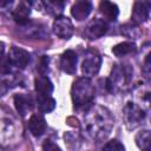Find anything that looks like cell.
I'll return each instance as SVG.
<instances>
[{
  "instance_id": "obj_3",
  "label": "cell",
  "mask_w": 151,
  "mask_h": 151,
  "mask_svg": "<svg viewBox=\"0 0 151 151\" xmlns=\"http://www.w3.org/2000/svg\"><path fill=\"white\" fill-rule=\"evenodd\" d=\"M131 78V70L124 65H116L111 72V77L106 79V88L109 92L117 91L126 85Z\"/></svg>"
},
{
  "instance_id": "obj_20",
  "label": "cell",
  "mask_w": 151,
  "mask_h": 151,
  "mask_svg": "<svg viewBox=\"0 0 151 151\" xmlns=\"http://www.w3.org/2000/svg\"><path fill=\"white\" fill-rule=\"evenodd\" d=\"M11 70V65L8 63L7 57H5V44L0 41V76L8 74Z\"/></svg>"
},
{
  "instance_id": "obj_12",
  "label": "cell",
  "mask_w": 151,
  "mask_h": 151,
  "mask_svg": "<svg viewBox=\"0 0 151 151\" xmlns=\"http://www.w3.org/2000/svg\"><path fill=\"white\" fill-rule=\"evenodd\" d=\"M14 105L17 111L19 112L20 116L25 117L28 112L32 111L33 109V100L28 94H15L14 96Z\"/></svg>"
},
{
  "instance_id": "obj_26",
  "label": "cell",
  "mask_w": 151,
  "mask_h": 151,
  "mask_svg": "<svg viewBox=\"0 0 151 151\" xmlns=\"http://www.w3.org/2000/svg\"><path fill=\"white\" fill-rule=\"evenodd\" d=\"M144 72L146 74H149L150 72V55L147 54L146 55V59H145V65H144Z\"/></svg>"
},
{
  "instance_id": "obj_6",
  "label": "cell",
  "mask_w": 151,
  "mask_h": 151,
  "mask_svg": "<svg viewBox=\"0 0 151 151\" xmlns=\"http://www.w3.org/2000/svg\"><path fill=\"white\" fill-rule=\"evenodd\" d=\"M107 29H109V25L104 19L94 18L85 27V35H86V38H88L91 40L98 39L100 37H103L107 32Z\"/></svg>"
},
{
  "instance_id": "obj_1",
  "label": "cell",
  "mask_w": 151,
  "mask_h": 151,
  "mask_svg": "<svg viewBox=\"0 0 151 151\" xmlns=\"http://www.w3.org/2000/svg\"><path fill=\"white\" fill-rule=\"evenodd\" d=\"M113 123L114 119L111 112L103 106H93L85 117V129L88 136L98 142L110 134Z\"/></svg>"
},
{
  "instance_id": "obj_24",
  "label": "cell",
  "mask_w": 151,
  "mask_h": 151,
  "mask_svg": "<svg viewBox=\"0 0 151 151\" xmlns=\"http://www.w3.org/2000/svg\"><path fill=\"white\" fill-rule=\"evenodd\" d=\"M42 151H61V149L55 143H53L52 140L47 139L42 144Z\"/></svg>"
},
{
  "instance_id": "obj_9",
  "label": "cell",
  "mask_w": 151,
  "mask_h": 151,
  "mask_svg": "<svg viewBox=\"0 0 151 151\" xmlns=\"http://www.w3.org/2000/svg\"><path fill=\"white\" fill-rule=\"evenodd\" d=\"M77 61L78 58L76 52L72 50H66L60 57V68L66 73L73 74L77 71Z\"/></svg>"
},
{
  "instance_id": "obj_18",
  "label": "cell",
  "mask_w": 151,
  "mask_h": 151,
  "mask_svg": "<svg viewBox=\"0 0 151 151\" xmlns=\"http://www.w3.org/2000/svg\"><path fill=\"white\" fill-rule=\"evenodd\" d=\"M37 104L39 110L44 113H48L55 107V100L51 96H37Z\"/></svg>"
},
{
  "instance_id": "obj_19",
  "label": "cell",
  "mask_w": 151,
  "mask_h": 151,
  "mask_svg": "<svg viewBox=\"0 0 151 151\" xmlns=\"http://www.w3.org/2000/svg\"><path fill=\"white\" fill-rule=\"evenodd\" d=\"M136 143L143 151H150V143H151L150 131L144 130V131L139 132L136 137Z\"/></svg>"
},
{
  "instance_id": "obj_23",
  "label": "cell",
  "mask_w": 151,
  "mask_h": 151,
  "mask_svg": "<svg viewBox=\"0 0 151 151\" xmlns=\"http://www.w3.org/2000/svg\"><path fill=\"white\" fill-rule=\"evenodd\" d=\"M103 151H125V147L119 140L113 139V140L107 142L103 146Z\"/></svg>"
},
{
  "instance_id": "obj_7",
  "label": "cell",
  "mask_w": 151,
  "mask_h": 151,
  "mask_svg": "<svg viewBox=\"0 0 151 151\" xmlns=\"http://www.w3.org/2000/svg\"><path fill=\"white\" fill-rule=\"evenodd\" d=\"M7 59H8V63L11 66L22 70L27 66V64L29 61V54L27 51H25L20 47L13 46V47H11V50L8 52Z\"/></svg>"
},
{
  "instance_id": "obj_15",
  "label": "cell",
  "mask_w": 151,
  "mask_h": 151,
  "mask_svg": "<svg viewBox=\"0 0 151 151\" xmlns=\"http://www.w3.org/2000/svg\"><path fill=\"white\" fill-rule=\"evenodd\" d=\"M29 14H31V8H29V6H28L26 2H20V4L17 6V8L13 11V13H12L14 20H15L20 26L26 25V24L29 21V20H28Z\"/></svg>"
},
{
  "instance_id": "obj_14",
  "label": "cell",
  "mask_w": 151,
  "mask_h": 151,
  "mask_svg": "<svg viewBox=\"0 0 151 151\" xmlns=\"http://www.w3.org/2000/svg\"><path fill=\"white\" fill-rule=\"evenodd\" d=\"M37 96H51L53 92V84L46 76H39L34 80Z\"/></svg>"
},
{
  "instance_id": "obj_10",
  "label": "cell",
  "mask_w": 151,
  "mask_h": 151,
  "mask_svg": "<svg viewBox=\"0 0 151 151\" xmlns=\"http://www.w3.org/2000/svg\"><path fill=\"white\" fill-rule=\"evenodd\" d=\"M125 117L129 124L132 125V127H134L136 125H138V123L144 118L145 112L143 109H140L139 106H137L133 103H130L125 106Z\"/></svg>"
},
{
  "instance_id": "obj_21",
  "label": "cell",
  "mask_w": 151,
  "mask_h": 151,
  "mask_svg": "<svg viewBox=\"0 0 151 151\" xmlns=\"http://www.w3.org/2000/svg\"><path fill=\"white\" fill-rule=\"evenodd\" d=\"M40 25H37V24H31L29 21L26 24V25H22L24 27V31H25V34L26 37H33V38H38V37H41L42 34V28H39Z\"/></svg>"
},
{
  "instance_id": "obj_17",
  "label": "cell",
  "mask_w": 151,
  "mask_h": 151,
  "mask_svg": "<svg viewBox=\"0 0 151 151\" xmlns=\"http://www.w3.org/2000/svg\"><path fill=\"white\" fill-rule=\"evenodd\" d=\"M136 51H137V46L134 42H131V41H124V42H120L112 47L113 54L119 58L133 54V53H136Z\"/></svg>"
},
{
  "instance_id": "obj_16",
  "label": "cell",
  "mask_w": 151,
  "mask_h": 151,
  "mask_svg": "<svg viewBox=\"0 0 151 151\" xmlns=\"http://www.w3.org/2000/svg\"><path fill=\"white\" fill-rule=\"evenodd\" d=\"M99 11L107 20H111V21L116 20L119 14L118 6L116 4L111 2V1H106V0L99 2Z\"/></svg>"
},
{
  "instance_id": "obj_5",
  "label": "cell",
  "mask_w": 151,
  "mask_h": 151,
  "mask_svg": "<svg viewBox=\"0 0 151 151\" xmlns=\"http://www.w3.org/2000/svg\"><path fill=\"white\" fill-rule=\"evenodd\" d=\"M52 28L54 34L61 39H70L74 31L72 21L67 17H63V15L55 18Z\"/></svg>"
},
{
  "instance_id": "obj_13",
  "label": "cell",
  "mask_w": 151,
  "mask_h": 151,
  "mask_svg": "<svg viewBox=\"0 0 151 151\" xmlns=\"http://www.w3.org/2000/svg\"><path fill=\"white\" fill-rule=\"evenodd\" d=\"M46 127H47L46 120L39 113H34L28 120V129L31 133L35 137H40L41 134H44V132L46 131Z\"/></svg>"
},
{
  "instance_id": "obj_25",
  "label": "cell",
  "mask_w": 151,
  "mask_h": 151,
  "mask_svg": "<svg viewBox=\"0 0 151 151\" xmlns=\"http://www.w3.org/2000/svg\"><path fill=\"white\" fill-rule=\"evenodd\" d=\"M47 68H48V58L44 55V57L40 59V63H39L38 70H39V72H40V73H42V76H44V73L47 71Z\"/></svg>"
},
{
  "instance_id": "obj_8",
  "label": "cell",
  "mask_w": 151,
  "mask_h": 151,
  "mask_svg": "<svg viewBox=\"0 0 151 151\" xmlns=\"http://www.w3.org/2000/svg\"><path fill=\"white\" fill-rule=\"evenodd\" d=\"M151 2L150 1H136L132 8V20L137 24L145 22L150 15Z\"/></svg>"
},
{
  "instance_id": "obj_22",
  "label": "cell",
  "mask_w": 151,
  "mask_h": 151,
  "mask_svg": "<svg viewBox=\"0 0 151 151\" xmlns=\"http://www.w3.org/2000/svg\"><path fill=\"white\" fill-rule=\"evenodd\" d=\"M44 6L46 8V11L51 14H59L63 12L65 4L63 1H45Z\"/></svg>"
},
{
  "instance_id": "obj_11",
  "label": "cell",
  "mask_w": 151,
  "mask_h": 151,
  "mask_svg": "<svg viewBox=\"0 0 151 151\" xmlns=\"http://www.w3.org/2000/svg\"><path fill=\"white\" fill-rule=\"evenodd\" d=\"M91 11H92V4L90 1H85V0L77 1L71 7V14L78 21L85 20L88 17V14L91 13Z\"/></svg>"
},
{
  "instance_id": "obj_4",
  "label": "cell",
  "mask_w": 151,
  "mask_h": 151,
  "mask_svg": "<svg viewBox=\"0 0 151 151\" xmlns=\"http://www.w3.org/2000/svg\"><path fill=\"white\" fill-rule=\"evenodd\" d=\"M101 66V57L96 50L86 51L83 63H81V71L86 76V78L96 76Z\"/></svg>"
},
{
  "instance_id": "obj_2",
  "label": "cell",
  "mask_w": 151,
  "mask_h": 151,
  "mask_svg": "<svg viewBox=\"0 0 151 151\" xmlns=\"http://www.w3.org/2000/svg\"><path fill=\"white\" fill-rule=\"evenodd\" d=\"M71 97L76 107H84L90 104L94 97V86L90 78L83 77L76 80L71 88Z\"/></svg>"
}]
</instances>
